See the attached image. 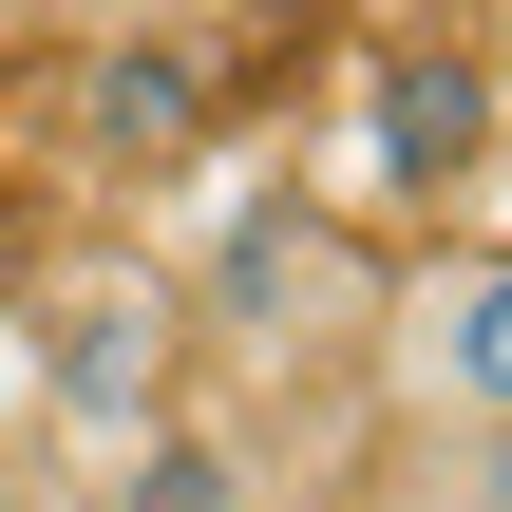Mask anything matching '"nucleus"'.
Masks as SVG:
<instances>
[{"instance_id": "f257e3e1", "label": "nucleus", "mask_w": 512, "mask_h": 512, "mask_svg": "<svg viewBox=\"0 0 512 512\" xmlns=\"http://www.w3.org/2000/svg\"><path fill=\"white\" fill-rule=\"evenodd\" d=\"M361 342H380L399 437H512V247H418Z\"/></svg>"}, {"instance_id": "f03ea898", "label": "nucleus", "mask_w": 512, "mask_h": 512, "mask_svg": "<svg viewBox=\"0 0 512 512\" xmlns=\"http://www.w3.org/2000/svg\"><path fill=\"white\" fill-rule=\"evenodd\" d=\"M399 512H512V437H399Z\"/></svg>"}, {"instance_id": "7ed1b4c3", "label": "nucleus", "mask_w": 512, "mask_h": 512, "mask_svg": "<svg viewBox=\"0 0 512 512\" xmlns=\"http://www.w3.org/2000/svg\"><path fill=\"white\" fill-rule=\"evenodd\" d=\"M133 475H152V494H114V512H247L228 494V437H152Z\"/></svg>"}, {"instance_id": "20e7f679", "label": "nucleus", "mask_w": 512, "mask_h": 512, "mask_svg": "<svg viewBox=\"0 0 512 512\" xmlns=\"http://www.w3.org/2000/svg\"><path fill=\"white\" fill-rule=\"evenodd\" d=\"M190 19H228V0H95V38H190Z\"/></svg>"}]
</instances>
